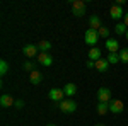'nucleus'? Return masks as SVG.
I'll return each instance as SVG.
<instances>
[{
  "label": "nucleus",
  "instance_id": "nucleus-1",
  "mask_svg": "<svg viewBox=\"0 0 128 126\" xmlns=\"http://www.w3.org/2000/svg\"><path fill=\"white\" fill-rule=\"evenodd\" d=\"M58 107H60V111H62V113L70 114V113H74V111L77 109V102H75V101H72V99H63V101L58 104Z\"/></svg>",
  "mask_w": 128,
  "mask_h": 126
},
{
  "label": "nucleus",
  "instance_id": "nucleus-2",
  "mask_svg": "<svg viewBox=\"0 0 128 126\" xmlns=\"http://www.w3.org/2000/svg\"><path fill=\"white\" fill-rule=\"evenodd\" d=\"M72 14L77 17H82L86 14V2L84 0H74L72 2Z\"/></svg>",
  "mask_w": 128,
  "mask_h": 126
},
{
  "label": "nucleus",
  "instance_id": "nucleus-3",
  "mask_svg": "<svg viewBox=\"0 0 128 126\" xmlns=\"http://www.w3.org/2000/svg\"><path fill=\"white\" fill-rule=\"evenodd\" d=\"M84 39H86V43H87L90 48H94V46L98 44V41H99V34H98V31H94V29H87V31H86V34H84Z\"/></svg>",
  "mask_w": 128,
  "mask_h": 126
},
{
  "label": "nucleus",
  "instance_id": "nucleus-4",
  "mask_svg": "<svg viewBox=\"0 0 128 126\" xmlns=\"http://www.w3.org/2000/svg\"><path fill=\"white\" fill-rule=\"evenodd\" d=\"M38 51H40V49H38V44H32V43L24 44V48H22V53H24L28 58H34V56H38V55H40Z\"/></svg>",
  "mask_w": 128,
  "mask_h": 126
},
{
  "label": "nucleus",
  "instance_id": "nucleus-5",
  "mask_svg": "<svg viewBox=\"0 0 128 126\" xmlns=\"http://www.w3.org/2000/svg\"><path fill=\"white\" fill-rule=\"evenodd\" d=\"M48 97L53 101V102H62L63 99H65V92H63V89H51L50 90V94H48Z\"/></svg>",
  "mask_w": 128,
  "mask_h": 126
},
{
  "label": "nucleus",
  "instance_id": "nucleus-6",
  "mask_svg": "<svg viewBox=\"0 0 128 126\" xmlns=\"http://www.w3.org/2000/svg\"><path fill=\"white\" fill-rule=\"evenodd\" d=\"M109 15H111V19L120 20V19L125 17V10L121 9V5H116V3H114V5L109 9Z\"/></svg>",
  "mask_w": 128,
  "mask_h": 126
},
{
  "label": "nucleus",
  "instance_id": "nucleus-7",
  "mask_svg": "<svg viewBox=\"0 0 128 126\" xmlns=\"http://www.w3.org/2000/svg\"><path fill=\"white\" fill-rule=\"evenodd\" d=\"M98 99H99V102H106L108 104L111 101V90L108 87H101L98 90Z\"/></svg>",
  "mask_w": 128,
  "mask_h": 126
},
{
  "label": "nucleus",
  "instance_id": "nucleus-8",
  "mask_svg": "<svg viewBox=\"0 0 128 126\" xmlns=\"http://www.w3.org/2000/svg\"><path fill=\"white\" fill-rule=\"evenodd\" d=\"M123 101H120V99H113L111 102H109V113H114V114H120V113H123Z\"/></svg>",
  "mask_w": 128,
  "mask_h": 126
},
{
  "label": "nucleus",
  "instance_id": "nucleus-9",
  "mask_svg": "<svg viewBox=\"0 0 128 126\" xmlns=\"http://www.w3.org/2000/svg\"><path fill=\"white\" fill-rule=\"evenodd\" d=\"M38 63H41L43 67H51L53 58H51L50 53H40V55H38Z\"/></svg>",
  "mask_w": 128,
  "mask_h": 126
},
{
  "label": "nucleus",
  "instance_id": "nucleus-10",
  "mask_svg": "<svg viewBox=\"0 0 128 126\" xmlns=\"http://www.w3.org/2000/svg\"><path fill=\"white\" fill-rule=\"evenodd\" d=\"M106 49L109 53H120V43L116 39H106Z\"/></svg>",
  "mask_w": 128,
  "mask_h": 126
},
{
  "label": "nucleus",
  "instance_id": "nucleus-11",
  "mask_svg": "<svg viewBox=\"0 0 128 126\" xmlns=\"http://www.w3.org/2000/svg\"><path fill=\"white\" fill-rule=\"evenodd\" d=\"M0 104H2V107H10L16 104V101H14V97L10 96V94H4V96L0 97Z\"/></svg>",
  "mask_w": 128,
  "mask_h": 126
},
{
  "label": "nucleus",
  "instance_id": "nucleus-12",
  "mask_svg": "<svg viewBox=\"0 0 128 126\" xmlns=\"http://www.w3.org/2000/svg\"><path fill=\"white\" fill-rule=\"evenodd\" d=\"M89 26H90V29L94 31H99L102 26H101V19H99L98 15H90L89 17Z\"/></svg>",
  "mask_w": 128,
  "mask_h": 126
},
{
  "label": "nucleus",
  "instance_id": "nucleus-13",
  "mask_svg": "<svg viewBox=\"0 0 128 126\" xmlns=\"http://www.w3.org/2000/svg\"><path fill=\"white\" fill-rule=\"evenodd\" d=\"M87 55H89V60L96 63L98 60H101V49L94 46V48H90V49H89V53H87Z\"/></svg>",
  "mask_w": 128,
  "mask_h": 126
},
{
  "label": "nucleus",
  "instance_id": "nucleus-14",
  "mask_svg": "<svg viewBox=\"0 0 128 126\" xmlns=\"http://www.w3.org/2000/svg\"><path fill=\"white\" fill-rule=\"evenodd\" d=\"M29 80H31V84H32V85H40L41 80H43V75H41L38 70H34V72H31Z\"/></svg>",
  "mask_w": 128,
  "mask_h": 126
},
{
  "label": "nucleus",
  "instance_id": "nucleus-15",
  "mask_svg": "<svg viewBox=\"0 0 128 126\" xmlns=\"http://www.w3.org/2000/svg\"><path fill=\"white\" fill-rule=\"evenodd\" d=\"M108 68H109V61L106 58H101V60L96 61V70L98 72H106Z\"/></svg>",
  "mask_w": 128,
  "mask_h": 126
},
{
  "label": "nucleus",
  "instance_id": "nucleus-16",
  "mask_svg": "<svg viewBox=\"0 0 128 126\" xmlns=\"http://www.w3.org/2000/svg\"><path fill=\"white\" fill-rule=\"evenodd\" d=\"M63 92H65V96H75V94H77V85L72 84V82H68V84H65Z\"/></svg>",
  "mask_w": 128,
  "mask_h": 126
},
{
  "label": "nucleus",
  "instance_id": "nucleus-17",
  "mask_svg": "<svg viewBox=\"0 0 128 126\" xmlns=\"http://www.w3.org/2000/svg\"><path fill=\"white\" fill-rule=\"evenodd\" d=\"M38 49L40 53H48V49H51V43L50 41H38Z\"/></svg>",
  "mask_w": 128,
  "mask_h": 126
},
{
  "label": "nucleus",
  "instance_id": "nucleus-18",
  "mask_svg": "<svg viewBox=\"0 0 128 126\" xmlns=\"http://www.w3.org/2000/svg\"><path fill=\"white\" fill-rule=\"evenodd\" d=\"M106 113H109V104H106V102H99L98 104V114L99 116H104Z\"/></svg>",
  "mask_w": 128,
  "mask_h": 126
},
{
  "label": "nucleus",
  "instance_id": "nucleus-19",
  "mask_svg": "<svg viewBox=\"0 0 128 126\" xmlns=\"http://www.w3.org/2000/svg\"><path fill=\"white\" fill-rule=\"evenodd\" d=\"M126 31H128V27L125 26V22H118V24L114 26V32L120 34V36H121V34H126Z\"/></svg>",
  "mask_w": 128,
  "mask_h": 126
},
{
  "label": "nucleus",
  "instance_id": "nucleus-20",
  "mask_svg": "<svg viewBox=\"0 0 128 126\" xmlns=\"http://www.w3.org/2000/svg\"><path fill=\"white\" fill-rule=\"evenodd\" d=\"M106 60L109 61V65H114V63H118L120 61V53H109Z\"/></svg>",
  "mask_w": 128,
  "mask_h": 126
},
{
  "label": "nucleus",
  "instance_id": "nucleus-21",
  "mask_svg": "<svg viewBox=\"0 0 128 126\" xmlns=\"http://www.w3.org/2000/svg\"><path fill=\"white\" fill-rule=\"evenodd\" d=\"M120 61H123V63H128V48L120 49Z\"/></svg>",
  "mask_w": 128,
  "mask_h": 126
},
{
  "label": "nucleus",
  "instance_id": "nucleus-22",
  "mask_svg": "<svg viewBox=\"0 0 128 126\" xmlns=\"http://www.w3.org/2000/svg\"><path fill=\"white\" fill-rule=\"evenodd\" d=\"M7 72H9V63L5 60H2L0 61V75H5Z\"/></svg>",
  "mask_w": 128,
  "mask_h": 126
},
{
  "label": "nucleus",
  "instance_id": "nucleus-23",
  "mask_svg": "<svg viewBox=\"0 0 128 126\" xmlns=\"http://www.w3.org/2000/svg\"><path fill=\"white\" fill-rule=\"evenodd\" d=\"M98 34H99V38H104V39H106V38L109 36V29H108V27H104V26H102V27H101V29L98 31Z\"/></svg>",
  "mask_w": 128,
  "mask_h": 126
},
{
  "label": "nucleus",
  "instance_id": "nucleus-24",
  "mask_svg": "<svg viewBox=\"0 0 128 126\" xmlns=\"http://www.w3.org/2000/svg\"><path fill=\"white\" fill-rule=\"evenodd\" d=\"M32 68H34V63H32V61H24V70H28V72H34Z\"/></svg>",
  "mask_w": 128,
  "mask_h": 126
},
{
  "label": "nucleus",
  "instance_id": "nucleus-25",
  "mask_svg": "<svg viewBox=\"0 0 128 126\" xmlns=\"http://www.w3.org/2000/svg\"><path fill=\"white\" fill-rule=\"evenodd\" d=\"M14 106H16V107H22V106H24V101H20V99H17Z\"/></svg>",
  "mask_w": 128,
  "mask_h": 126
},
{
  "label": "nucleus",
  "instance_id": "nucleus-26",
  "mask_svg": "<svg viewBox=\"0 0 128 126\" xmlns=\"http://www.w3.org/2000/svg\"><path fill=\"white\" fill-rule=\"evenodd\" d=\"M123 22H125V26L128 27V12H125V17H123Z\"/></svg>",
  "mask_w": 128,
  "mask_h": 126
},
{
  "label": "nucleus",
  "instance_id": "nucleus-27",
  "mask_svg": "<svg viewBox=\"0 0 128 126\" xmlns=\"http://www.w3.org/2000/svg\"><path fill=\"white\" fill-rule=\"evenodd\" d=\"M87 67H89V68H96V63H94V61H90V60H89V61H87Z\"/></svg>",
  "mask_w": 128,
  "mask_h": 126
},
{
  "label": "nucleus",
  "instance_id": "nucleus-28",
  "mask_svg": "<svg viewBox=\"0 0 128 126\" xmlns=\"http://www.w3.org/2000/svg\"><path fill=\"white\" fill-rule=\"evenodd\" d=\"M125 36H126V41H128V31H126V34H125Z\"/></svg>",
  "mask_w": 128,
  "mask_h": 126
},
{
  "label": "nucleus",
  "instance_id": "nucleus-29",
  "mask_svg": "<svg viewBox=\"0 0 128 126\" xmlns=\"http://www.w3.org/2000/svg\"><path fill=\"white\" fill-rule=\"evenodd\" d=\"M96 126H106V125H96Z\"/></svg>",
  "mask_w": 128,
  "mask_h": 126
},
{
  "label": "nucleus",
  "instance_id": "nucleus-30",
  "mask_svg": "<svg viewBox=\"0 0 128 126\" xmlns=\"http://www.w3.org/2000/svg\"><path fill=\"white\" fill-rule=\"evenodd\" d=\"M48 126H55V125H48Z\"/></svg>",
  "mask_w": 128,
  "mask_h": 126
}]
</instances>
